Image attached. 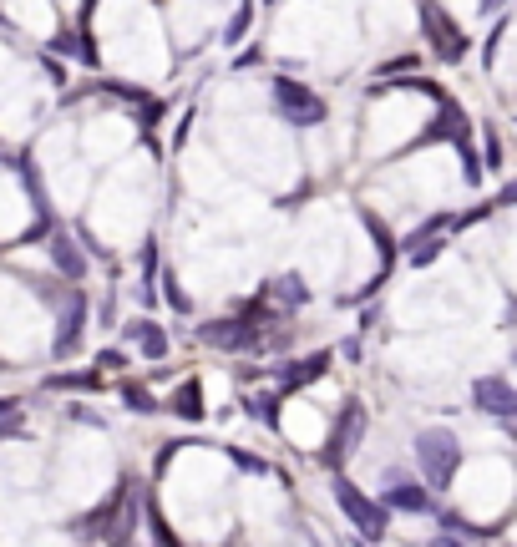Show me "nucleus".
<instances>
[{
    "label": "nucleus",
    "instance_id": "nucleus-1",
    "mask_svg": "<svg viewBox=\"0 0 517 547\" xmlns=\"http://www.w3.org/2000/svg\"><path fill=\"white\" fill-rule=\"evenodd\" d=\"M421 461H426L431 482H447L452 466H457V441H452L447 431H426V436H421Z\"/></svg>",
    "mask_w": 517,
    "mask_h": 547
},
{
    "label": "nucleus",
    "instance_id": "nucleus-5",
    "mask_svg": "<svg viewBox=\"0 0 517 547\" xmlns=\"http://www.w3.org/2000/svg\"><path fill=\"white\" fill-rule=\"evenodd\" d=\"M482 6H487V11H497V6H502V0H482Z\"/></svg>",
    "mask_w": 517,
    "mask_h": 547
},
{
    "label": "nucleus",
    "instance_id": "nucleus-4",
    "mask_svg": "<svg viewBox=\"0 0 517 547\" xmlns=\"http://www.w3.org/2000/svg\"><path fill=\"white\" fill-rule=\"evenodd\" d=\"M502 203H517V183H512V188H507V193H502Z\"/></svg>",
    "mask_w": 517,
    "mask_h": 547
},
{
    "label": "nucleus",
    "instance_id": "nucleus-3",
    "mask_svg": "<svg viewBox=\"0 0 517 547\" xmlns=\"http://www.w3.org/2000/svg\"><path fill=\"white\" fill-rule=\"evenodd\" d=\"M426 21H431V36H436V51H441V56H447V61H457V56L467 51V41H462V36L452 31V21H447V16H441L436 6H426Z\"/></svg>",
    "mask_w": 517,
    "mask_h": 547
},
{
    "label": "nucleus",
    "instance_id": "nucleus-2",
    "mask_svg": "<svg viewBox=\"0 0 517 547\" xmlns=\"http://www.w3.org/2000/svg\"><path fill=\"white\" fill-rule=\"evenodd\" d=\"M477 401L492 416H517V390L502 385V380H477Z\"/></svg>",
    "mask_w": 517,
    "mask_h": 547
}]
</instances>
